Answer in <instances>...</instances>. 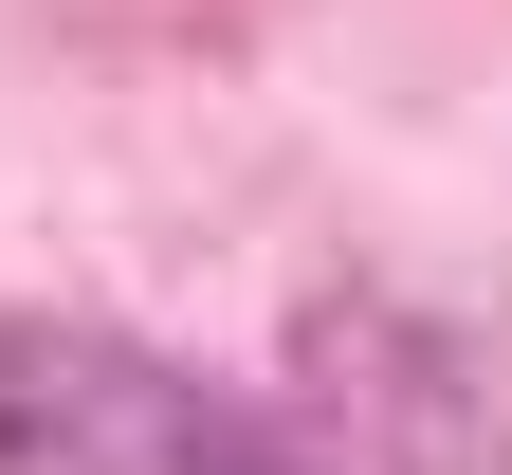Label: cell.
<instances>
[{"label":"cell","mask_w":512,"mask_h":475,"mask_svg":"<svg viewBox=\"0 0 512 475\" xmlns=\"http://www.w3.org/2000/svg\"><path fill=\"white\" fill-rule=\"evenodd\" d=\"M0 475H293V457L256 439L238 402H202L183 366L19 311L0 329Z\"/></svg>","instance_id":"obj_1"}]
</instances>
